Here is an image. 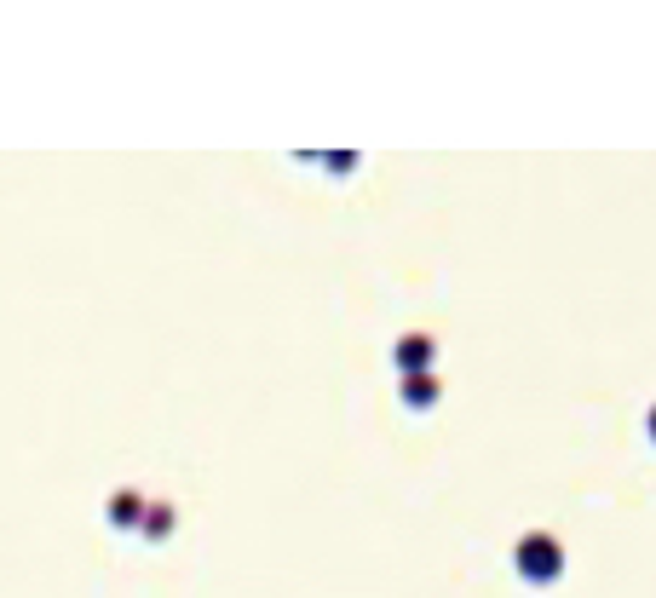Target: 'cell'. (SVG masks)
<instances>
[{
    "label": "cell",
    "instance_id": "5b68a950",
    "mask_svg": "<svg viewBox=\"0 0 656 598\" xmlns=\"http://www.w3.org/2000/svg\"><path fill=\"white\" fill-rule=\"evenodd\" d=\"M139 518H144V501H139V495H110V524L139 529Z\"/></svg>",
    "mask_w": 656,
    "mask_h": 598
},
{
    "label": "cell",
    "instance_id": "6da1fadb",
    "mask_svg": "<svg viewBox=\"0 0 656 598\" xmlns=\"http://www.w3.org/2000/svg\"><path fill=\"white\" fill-rule=\"evenodd\" d=\"M513 564H518V575H524V581L553 587V581L564 575V547L547 535V529H530V535L513 547Z\"/></svg>",
    "mask_w": 656,
    "mask_h": 598
},
{
    "label": "cell",
    "instance_id": "8992f818",
    "mask_svg": "<svg viewBox=\"0 0 656 598\" xmlns=\"http://www.w3.org/2000/svg\"><path fill=\"white\" fill-rule=\"evenodd\" d=\"M323 167H328V173H352L357 156H352V150H334V156H323Z\"/></svg>",
    "mask_w": 656,
    "mask_h": 598
},
{
    "label": "cell",
    "instance_id": "52a82bcc",
    "mask_svg": "<svg viewBox=\"0 0 656 598\" xmlns=\"http://www.w3.org/2000/svg\"><path fill=\"white\" fill-rule=\"evenodd\" d=\"M645 432H651V443H656V403H651V414H645Z\"/></svg>",
    "mask_w": 656,
    "mask_h": 598
},
{
    "label": "cell",
    "instance_id": "277c9868",
    "mask_svg": "<svg viewBox=\"0 0 656 598\" xmlns=\"http://www.w3.org/2000/svg\"><path fill=\"white\" fill-rule=\"evenodd\" d=\"M139 535L144 541H167V535H173V506H144Z\"/></svg>",
    "mask_w": 656,
    "mask_h": 598
},
{
    "label": "cell",
    "instance_id": "7a4b0ae2",
    "mask_svg": "<svg viewBox=\"0 0 656 598\" xmlns=\"http://www.w3.org/2000/svg\"><path fill=\"white\" fill-rule=\"evenodd\" d=\"M392 357H398L403 374H426V368L438 363V340H432V334H403V340L392 345Z\"/></svg>",
    "mask_w": 656,
    "mask_h": 598
},
{
    "label": "cell",
    "instance_id": "3957f363",
    "mask_svg": "<svg viewBox=\"0 0 656 598\" xmlns=\"http://www.w3.org/2000/svg\"><path fill=\"white\" fill-rule=\"evenodd\" d=\"M438 374H432V368H426V374H403V403H409V409H432V403H438Z\"/></svg>",
    "mask_w": 656,
    "mask_h": 598
}]
</instances>
